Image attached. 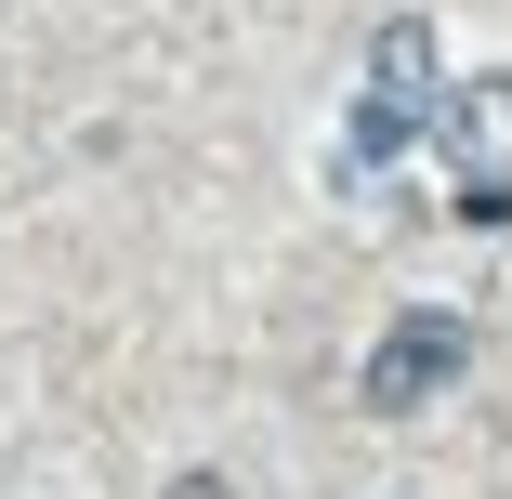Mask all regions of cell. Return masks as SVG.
Masks as SVG:
<instances>
[{
    "instance_id": "cell-1",
    "label": "cell",
    "mask_w": 512,
    "mask_h": 499,
    "mask_svg": "<svg viewBox=\"0 0 512 499\" xmlns=\"http://www.w3.org/2000/svg\"><path fill=\"white\" fill-rule=\"evenodd\" d=\"M434 145H447V171H460L473 211H512V79H460Z\"/></svg>"
},
{
    "instance_id": "cell-2",
    "label": "cell",
    "mask_w": 512,
    "mask_h": 499,
    "mask_svg": "<svg viewBox=\"0 0 512 499\" xmlns=\"http://www.w3.org/2000/svg\"><path fill=\"white\" fill-rule=\"evenodd\" d=\"M460 368H473V329L460 316H394L381 355H368V408H434Z\"/></svg>"
}]
</instances>
